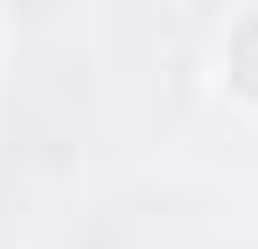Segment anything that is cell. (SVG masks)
<instances>
[{
    "label": "cell",
    "instance_id": "1",
    "mask_svg": "<svg viewBox=\"0 0 258 249\" xmlns=\"http://www.w3.org/2000/svg\"><path fill=\"white\" fill-rule=\"evenodd\" d=\"M223 63L240 72V89H258V9H249V18L232 27V45H223Z\"/></svg>",
    "mask_w": 258,
    "mask_h": 249
}]
</instances>
